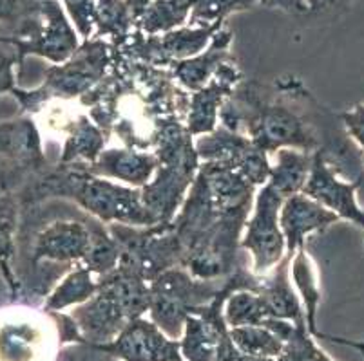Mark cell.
<instances>
[{"label":"cell","mask_w":364,"mask_h":361,"mask_svg":"<svg viewBox=\"0 0 364 361\" xmlns=\"http://www.w3.org/2000/svg\"><path fill=\"white\" fill-rule=\"evenodd\" d=\"M220 125L247 135L268 154L281 148L321 154L339 175L364 177V157L339 114H333L297 76L272 84L243 79L220 111Z\"/></svg>","instance_id":"obj_1"},{"label":"cell","mask_w":364,"mask_h":361,"mask_svg":"<svg viewBox=\"0 0 364 361\" xmlns=\"http://www.w3.org/2000/svg\"><path fill=\"white\" fill-rule=\"evenodd\" d=\"M191 92L178 85L171 69L131 58L112 49L105 78L78 99L89 118L122 147L152 152L171 123L185 121Z\"/></svg>","instance_id":"obj_2"},{"label":"cell","mask_w":364,"mask_h":361,"mask_svg":"<svg viewBox=\"0 0 364 361\" xmlns=\"http://www.w3.org/2000/svg\"><path fill=\"white\" fill-rule=\"evenodd\" d=\"M257 188L216 163H201L176 217L174 230L183 246L181 267L201 280H221L241 266L245 224Z\"/></svg>","instance_id":"obj_3"},{"label":"cell","mask_w":364,"mask_h":361,"mask_svg":"<svg viewBox=\"0 0 364 361\" xmlns=\"http://www.w3.org/2000/svg\"><path fill=\"white\" fill-rule=\"evenodd\" d=\"M15 197L21 208L53 199L71 201L104 224L152 226L158 223L141 201L140 188L98 177L84 165H53Z\"/></svg>","instance_id":"obj_4"},{"label":"cell","mask_w":364,"mask_h":361,"mask_svg":"<svg viewBox=\"0 0 364 361\" xmlns=\"http://www.w3.org/2000/svg\"><path fill=\"white\" fill-rule=\"evenodd\" d=\"M151 287L144 278L124 266L98 277V291L82 306L71 309V318L84 343L105 345L136 318L149 313Z\"/></svg>","instance_id":"obj_5"},{"label":"cell","mask_w":364,"mask_h":361,"mask_svg":"<svg viewBox=\"0 0 364 361\" xmlns=\"http://www.w3.org/2000/svg\"><path fill=\"white\" fill-rule=\"evenodd\" d=\"M194 141L185 121H176L165 127L152 150L158 167L154 177L141 188V201L158 223H171L176 217L196 179L201 161Z\"/></svg>","instance_id":"obj_6"},{"label":"cell","mask_w":364,"mask_h":361,"mask_svg":"<svg viewBox=\"0 0 364 361\" xmlns=\"http://www.w3.org/2000/svg\"><path fill=\"white\" fill-rule=\"evenodd\" d=\"M112 64V45L105 40H82L80 48L64 64L44 69V82L36 89L15 87L13 98L21 105L22 116L35 118L51 101H78L97 87Z\"/></svg>","instance_id":"obj_7"},{"label":"cell","mask_w":364,"mask_h":361,"mask_svg":"<svg viewBox=\"0 0 364 361\" xmlns=\"http://www.w3.org/2000/svg\"><path fill=\"white\" fill-rule=\"evenodd\" d=\"M223 280H201L188 273L185 267H172L154 278L151 287L149 318L168 338L180 340L185 322L194 311L207 306L218 296Z\"/></svg>","instance_id":"obj_8"},{"label":"cell","mask_w":364,"mask_h":361,"mask_svg":"<svg viewBox=\"0 0 364 361\" xmlns=\"http://www.w3.org/2000/svg\"><path fill=\"white\" fill-rule=\"evenodd\" d=\"M60 349L55 314L24 304L0 307V361H56Z\"/></svg>","instance_id":"obj_9"},{"label":"cell","mask_w":364,"mask_h":361,"mask_svg":"<svg viewBox=\"0 0 364 361\" xmlns=\"http://www.w3.org/2000/svg\"><path fill=\"white\" fill-rule=\"evenodd\" d=\"M120 248V264L151 284L172 267H181L183 246L174 224L156 223L152 226L107 224Z\"/></svg>","instance_id":"obj_10"},{"label":"cell","mask_w":364,"mask_h":361,"mask_svg":"<svg viewBox=\"0 0 364 361\" xmlns=\"http://www.w3.org/2000/svg\"><path fill=\"white\" fill-rule=\"evenodd\" d=\"M42 130L31 116L0 123V191L16 195L48 172Z\"/></svg>","instance_id":"obj_11"},{"label":"cell","mask_w":364,"mask_h":361,"mask_svg":"<svg viewBox=\"0 0 364 361\" xmlns=\"http://www.w3.org/2000/svg\"><path fill=\"white\" fill-rule=\"evenodd\" d=\"M22 64L38 56L51 64H64L80 48V35L58 0H42L41 11L31 22L11 35Z\"/></svg>","instance_id":"obj_12"},{"label":"cell","mask_w":364,"mask_h":361,"mask_svg":"<svg viewBox=\"0 0 364 361\" xmlns=\"http://www.w3.org/2000/svg\"><path fill=\"white\" fill-rule=\"evenodd\" d=\"M284 199L270 184L257 188L254 206L245 224L241 250L252 257V273L268 274L287 255V240L279 224Z\"/></svg>","instance_id":"obj_13"},{"label":"cell","mask_w":364,"mask_h":361,"mask_svg":"<svg viewBox=\"0 0 364 361\" xmlns=\"http://www.w3.org/2000/svg\"><path fill=\"white\" fill-rule=\"evenodd\" d=\"M194 145L201 163L221 165L240 174L256 188L268 183L272 170L268 152L257 147L247 135L218 125L210 134L198 135Z\"/></svg>","instance_id":"obj_14"},{"label":"cell","mask_w":364,"mask_h":361,"mask_svg":"<svg viewBox=\"0 0 364 361\" xmlns=\"http://www.w3.org/2000/svg\"><path fill=\"white\" fill-rule=\"evenodd\" d=\"M225 24L183 26V28L164 33V35H145L140 29H134L125 44L112 49H117L131 58L144 60V62L160 65V67H168L174 62L193 58V56L203 52L213 42L214 35Z\"/></svg>","instance_id":"obj_15"},{"label":"cell","mask_w":364,"mask_h":361,"mask_svg":"<svg viewBox=\"0 0 364 361\" xmlns=\"http://www.w3.org/2000/svg\"><path fill=\"white\" fill-rule=\"evenodd\" d=\"M120 361H185L180 340L168 338L151 318L132 320L117 340L97 345Z\"/></svg>","instance_id":"obj_16"},{"label":"cell","mask_w":364,"mask_h":361,"mask_svg":"<svg viewBox=\"0 0 364 361\" xmlns=\"http://www.w3.org/2000/svg\"><path fill=\"white\" fill-rule=\"evenodd\" d=\"M363 181L364 177L355 179V181L339 179V172L330 167L326 159L316 152L312 170L303 188V194L339 215V218L350 221L364 230V210L357 204L355 199L357 190L363 187Z\"/></svg>","instance_id":"obj_17"},{"label":"cell","mask_w":364,"mask_h":361,"mask_svg":"<svg viewBox=\"0 0 364 361\" xmlns=\"http://www.w3.org/2000/svg\"><path fill=\"white\" fill-rule=\"evenodd\" d=\"M243 79V71H241L237 60L232 56L220 65L216 74L203 89L191 92L185 125L194 138L216 130V127L220 125L221 107Z\"/></svg>","instance_id":"obj_18"},{"label":"cell","mask_w":364,"mask_h":361,"mask_svg":"<svg viewBox=\"0 0 364 361\" xmlns=\"http://www.w3.org/2000/svg\"><path fill=\"white\" fill-rule=\"evenodd\" d=\"M341 221L339 215L324 208L304 194L284 199L279 213V224L287 240V257L294 258L297 250L304 248L306 237L317 231H324Z\"/></svg>","instance_id":"obj_19"},{"label":"cell","mask_w":364,"mask_h":361,"mask_svg":"<svg viewBox=\"0 0 364 361\" xmlns=\"http://www.w3.org/2000/svg\"><path fill=\"white\" fill-rule=\"evenodd\" d=\"M158 159L154 152L127 147L105 148L95 163L87 167L91 174L111 179L132 188H144L154 177Z\"/></svg>","instance_id":"obj_20"},{"label":"cell","mask_w":364,"mask_h":361,"mask_svg":"<svg viewBox=\"0 0 364 361\" xmlns=\"http://www.w3.org/2000/svg\"><path fill=\"white\" fill-rule=\"evenodd\" d=\"M232 42V29L225 24L214 35L213 42L208 44V48L203 52L193 56V58L181 60V62H174V64L168 65L178 85L183 87L187 92H196L203 89L213 79V76L216 74L220 65L234 56Z\"/></svg>","instance_id":"obj_21"},{"label":"cell","mask_w":364,"mask_h":361,"mask_svg":"<svg viewBox=\"0 0 364 361\" xmlns=\"http://www.w3.org/2000/svg\"><path fill=\"white\" fill-rule=\"evenodd\" d=\"M290 264H292V258L284 255L283 260L270 273L261 277L256 293H259L267 304L270 318L301 323L306 322V316H304V307L301 304L299 294L290 278Z\"/></svg>","instance_id":"obj_22"},{"label":"cell","mask_w":364,"mask_h":361,"mask_svg":"<svg viewBox=\"0 0 364 361\" xmlns=\"http://www.w3.org/2000/svg\"><path fill=\"white\" fill-rule=\"evenodd\" d=\"M107 141V135L89 118L87 112L78 111L64 130V143H62L58 165L91 167L98 155L105 150Z\"/></svg>","instance_id":"obj_23"},{"label":"cell","mask_w":364,"mask_h":361,"mask_svg":"<svg viewBox=\"0 0 364 361\" xmlns=\"http://www.w3.org/2000/svg\"><path fill=\"white\" fill-rule=\"evenodd\" d=\"M312 165L314 154L294 150V148H281L276 152V161L270 170L268 184L283 199L303 194Z\"/></svg>","instance_id":"obj_24"},{"label":"cell","mask_w":364,"mask_h":361,"mask_svg":"<svg viewBox=\"0 0 364 361\" xmlns=\"http://www.w3.org/2000/svg\"><path fill=\"white\" fill-rule=\"evenodd\" d=\"M97 291L98 277H95L82 264H76L48 294L42 309L48 313H64L65 309H73L87 302L89 298L97 294Z\"/></svg>","instance_id":"obj_25"},{"label":"cell","mask_w":364,"mask_h":361,"mask_svg":"<svg viewBox=\"0 0 364 361\" xmlns=\"http://www.w3.org/2000/svg\"><path fill=\"white\" fill-rule=\"evenodd\" d=\"M21 204L13 194L0 191V270L8 278L16 302L18 278H16V235L21 226Z\"/></svg>","instance_id":"obj_26"},{"label":"cell","mask_w":364,"mask_h":361,"mask_svg":"<svg viewBox=\"0 0 364 361\" xmlns=\"http://www.w3.org/2000/svg\"><path fill=\"white\" fill-rule=\"evenodd\" d=\"M290 278H292L294 287H296L301 304L304 307V316H306V326H309L310 334L319 340L321 331L317 329L316 322L317 309H319L321 304L319 278H317V270L309 251H306V246L297 250V253L294 255L292 264H290Z\"/></svg>","instance_id":"obj_27"},{"label":"cell","mask_w":364,"mask_h":361,"mask_svg":"<svg viewBox=\"0 0 364 361\" xmlns=\"http://www.w3.org/2000/svg\"><path fill=\"white\" fill-rule=\"evenodd\" d=\"M134 29L136 20L124 0H97V26L92 38L105 40L112 48H118L127 42Z\"/></svg>","instance_id":"obj_28"},{"label":"cell","mask_w":364,"mask_h":361,"mask_svg":"<svg viewBox=\"0 0 364 361\" xmlns=\"http://www.w3.org/2000/svg\"><path fill=\"white\" fill-rule=\"evenodd\" d=\"M194 0H152L147 11L136 22L145 35H164L188 24Z\"/></svg>","instance_id":"obj_29"},{"label":"cell","mask_w":364,"mask_h":361,"mask_svg":"<svg viewBox=\"0 0 364 361\" xmlns=\"http://www.w3.org/2000/svg\"><path fill=\"white\" fill-rule=\"evenodd\" d=\"M82 266L87 267L95 277H104L111 273L120 264V248L112 238L107 224L98 218H92L91 224V244L85 253Z\"/></svg>","instance_id":"obj_30"},{"label":"cell","mask_w":364,"mask_h":361,"mask_svg":"<svg viewBox=\"0 0 364 361\" xmlns=\"http://www.w3.org/2000/svg\"><path fill=\"white\" fill-rule=\"evenodd\" d=\"M225 322L230 329L247 326H263L270 314L267 304L259 293L250 289H240L232 293L225 302Z\"/></svg>","instance_id":"obj_31"},{"label":"cell","mask_w":364,"mask_h":361,"mask_svg":"<svg viewBox=\"0 0 364 361\" xmlns=\"http://www.w3.org/2000/svg\"><path fill=\"white\" fill-rule=\"evenodd\" d=\"M232 342L245 356L274 357L276 360L284 349V342L276 333L264 326H247L230 329Z\"/></svg>","instance_id":"obj_32"},{"label":"cell","mask_w":364,"mask_h":361,"mask_svg":"<svg viewBox=\"0 0 364 361\" xmlns=\"http://www.w3.org/2000/svg\"><path fill=\"white\" fill-rule=\"evenodd\" d=\"M257 4L259 0H194L187 26L225 24L230 15L248 11Z\"/></svg>","instance_id":"obj_33"},{"label":"cell","mask_w":364,"mask_h":361,"mask_svg":"<svg viewBox=\"0 0 364 361\" xmlns=\"http://www.w3.org/2000/svg\"><path fill=\"white\" fill-rule=\"evenodd\" d=\"M317 338L312 336L306 322L296 323V329L284 342V349L276 361H333L316 343Z\"/></svg>","instance_id":"obj_34"},{"label":"cell","mask_w":364,"mask_h":361,"mask_svg":"<svg viewBox=\"0 0 364 361\" xmlns=\"http://www.w3.org/2000/svg\"><path fill=\"white\" fill-rule=\"evenodd\" d=\"M58 2L64 6L80 38H92L97 26V0H58Z\"/></svg>","instance_id":"obj_35"},{"label":"cell","mask_w":364,"mask_h":361,"mask_svg":"<svg viewBox=\"0 0 364 361\" xmlns=\"http://www.w3.org/2000/svg\"><path fill=\"white\" fill-rule=\"evenodd\" d=\"M24 64H22L18 49L13 44L11 36H0V94L9 92L11 94L13 89L16 87V78L15 69L18 72L22 71Z\"/></svg>","instance_id":"obj_36"},{"label":"cell","mask_w":364,"mask_h":361,"mask_svg":"<svg viewBox=\"0 0 364 361\" xmlns=\"http://www.w3.org/2000/svg\"><path fill=\"white\" fill-rule=\"evenodd\" d=\"M42 0H0V22L13 26L15 31L31 22L41 11Z\"/></svg>","instance_id":"obj_37"},{"label":"cell","mask_w":364,"mask_h":361,"mask_svg":"<svg viewBox=\"0 0 364 361\" xmlns=\"http://www.w3.org/2000/svg\"><path fill=\"white\" fill-rule=\"evenodd\" d=\"M56 361H120L97 345L89 343H71L64 345L56 356Z\"/></svg>","instance_id":"obj_38"},{"label":"cell","mask_w":364,"mask_h":361,"mask_svg":"<svg viewBox=\"0 0 364 361\" xmlns=\"http://www.w3.org/2000/svg\"><path fill=\"white\" fill-rule=\"evenodd\" d=\"M339 118L348 135L353 139V143L360 148L364 157V104L355 105L346 112H341Z\"/></svg>","instance_id":"obj_39"},{"label":"cell","mask_w":364,"mask_h":361,"mask_svg":"<svg viewBox=\"0 0 364 361\" xmlns=\"http://www.w3.org/2000/svg\"><path fill=\"white\" fill-rule=\"evenodd\" d=\"M259 4L267 9H279L290 15H304L309 13L306 0H259Z\"/></svg>","instance_id":"obj_40"},{"label":"cell","mask_w":364,"mask_h":361,"mask_svg":"<svg viewBox=\"0 0 364 361\" xmlns=\"http://www.w3.org/2000/svg\"><path fill=\"white\" fill-rule=\"evenodd\" d=\"M344 2L346 0H306V6H309V13H324L344 4Z\"/></svg>","instance_id":"obj_41"},{"label":"cell","mask_w":364,"mask_h":361,"mask_svg":"<svg viewBox=\"0 0 364 361\" xmlns=\"http://www.w3.org/2000/svg\"><path fill=\"white\" fill-rule=\"evenodd\" d=\"M9 304H15V296H13V289L9 286L8 278L0 270V307H6Z\"/></svg>","instance_id":"obj_42"},{"label":"cell","mask_w":364,"mask_h":361,"mask_svg":"<svg viewBox=\"0 0 364 361\" xmlns=\"http://www.w3.org/2000/svg\"><path fill=\"white\" fill-rule=\"evenodd\" d=\"M125 4H127V8L131 9L132 16H134V20H140L141 15H144L145 11H147L149 6L152 4V0H124Z\"/></svg>","instance_id":"obj_43"},{"label":"cell","mask_w":364,"mask_h":361,"mask_svg":"<svg viewBox=\"0 0 364 361\" xmlns=\"http://www.w3.org/2000/svg\"><path fill=\"white\" fill-rule=\"evenodd\" d=\"M321 340H330V342L339 343V345L353 347V349H357L364 356V340H359V342H353V340H346V338L332 336V334H324V333H323V336H321Z\"/></svg>","instance_id":"obj_44"},{"label":"cell","mask_w":364,"mask_h":361,"mask_svg":"<svg viewBox=\"0 0 364 361\" xmlns=\"http://www.w3.org/2000/svg\"><path fill=\"white\" fill-rule=\"evenodd\" d=\"M243 361H276L274 357H257V356H245Z\"/></svg>","instance_id":"obj_45"}]
</instances>
